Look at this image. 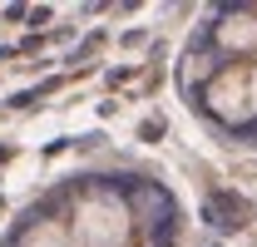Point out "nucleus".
Returning a JSON list of instances; mask_svg holds the SVG:
<instances>
[{
  "label": "nucleus",
  "mask_w": 257,
  "mask_h": 247,
  "mask_svg": "<svg viewBox=\"0 0 257 247\" xmlns=\"http://www.w3.org/2000/svg\"><path fill=\"white\" fill-rule=\"evenodd\" d=\"M74 242L84 247H124L128 242V213L114 198H89L74 213Z\"/></svg>",
  "instance_id": "1"
},
{
  "label": "nucleus",
  "mask_w": 257,
  "mask_h": 247,
  "mask_svg": "<svg viewBox=\"0 0 257 247\" xmlns=\"http://www.w3.org/2000/svg\"><path fill=\"white\" fill-rule=\"evenodd\" d=\"M247 89H252V74H242V69H227V74H218V79H213V89H208L213 114L237 119V114H242V104H247Z\"/></svg>",
  "instance_id": "2"
},
{
  "label": "nucleus",
  "mask_w": 257,
  "mask_h": 247,
  "mask_svg": "<svg viewBox=\"0 0 257 247\" xmlns=\"http://www.w3.org/2000/svg\"><path fill=\"white\" fill-rule=\"evenodd\" d=\"M25 247H74V227H64V222H45V227H35Z\"/></svg>",
  "instance_id": "3"
},
{
  "label": "nucleus",
  "mask_w": 257,
  "mask_h": 247,
  "mask_svg": "<svg viewBox=\"0 0 257 247\" xmlns=\"http://www.w3.org/2000/svg\"><path fill=\"white\" fill-rule=\"evenodd\" d=\"M223 40H227V45H252V40H257V25L247 20V15H237V20H227Z\"/></svg>",
  "instance_id": "4"
},
{
  "label": "nucleus",
  "mask_w": 257,
  "mask_h": 247,
  "mask_svg": "<svg viewBox=\"0 0 257 247\" xmlns=\"http://www.w3.org/2000/svg\"><path fill=\"white\" fill-rule=\"evenodd\" d=\"M252 104H257V69H252Z\"/></svg>",
  "instance_id": "5"
}]
</instances>
